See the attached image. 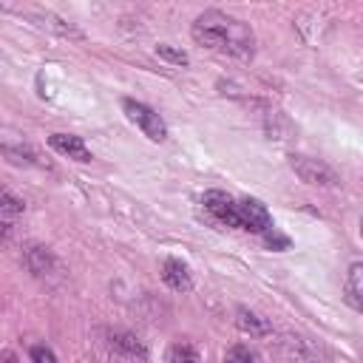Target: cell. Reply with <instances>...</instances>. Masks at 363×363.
Returning <instances> with one entry per match:
<instances>
[{"label":"cell","instance_id":"cell-1","mask_svg":"<svg viewBox=\"0 0 363 363\" xmlns=\"http://www.w3.org/2000/svg\"><path fill=\"white\" fill-rule=\"evenodd\" d=\"M191 35L202 48L227 54L236 60H250L256 51V37L250 32V26L245 20H236V17L216 12V9L199 15L193 20Z\"/></svg>","mask_w":363,"mask_h":363},{"label":"cell","instance_id":"cell-2","mask_svg":"<svg viewBox=\"0 0 363 363\" xmlns=\"http://www.w3.org/2000/svg\"><path fill=\"white\" fill-rule=\"evenodd\" d=\"M123 111L131 123L150 139V142H165L168 139V125L165 119L145 103H136V100H123Z\"/></svg>","mask_w":363,"mask_h":363},{"label":"cell","instance_id":"cell-3","mask_svg":"<svg viewBox=\"0 0 363 363\" xmlns=\"http://www.w3.org/2000/svg\"><path fill=\"white\" fill-rule=\"evenodd\" d=\"M295 176L307 185H315V188H338L341 185V176L338 170L326 165L324 159H312V157H292L290 159Z\"/></svg>","mask_w":363,"mask_h":363},{"label":"cell","instance_id":"cell-4","mask_svg":"<svg viewBox=\"0 0 363 363\" xmlns=\"http://www.w3.org/2000/svg\"><path fill=\"white\" fill-rule=\"evenodd\" d=\"M276 349L281 357H287L290 363H318V352L307 338H298V335H276Z\"/></svg>","mask_w":363,"mask_h":363},{"label":"cell","instance_id":"cell-5","mask_svg":"<svg viewBox=\"0 0 363 363\" xmlns=\"http://www.w3.org/2000/svg\"><path fill=\"white\" fill-rule=\"evenodd\" d=\"M236 210H238L241 230H250V233H267V230L272 227L269 210H267L258 199H245V202H238Z\"/></svg>","mask_w":363,"mask_h":363},{"label":"cell","instance_id":"cell-6","mask_svg":"<svg viewBox=\"0 0 363 363\" xmlns=\"http://www.w3.org/2000/svg\"><path fill=\"white\" fill-rule=\"evenodd\" d=\"M202 204H204L207 213L213 216V219H219L222 224H227V227H238V230H241L236 202H233L227 193H222V191H207V193L202 196Z\"/></svg>","mask_w":363,"mask_h":363},{"label":"cell","instance_id":"cell-7","mask_svg":"<svg viewBox=\"0 0 363 363\" xmlns=\"http://www.w3.org/2000/svg\"><path fill=\"white\" fill-rule=\"evenodd\" d=\"M48 145H51V150H57L60 157H69V159H77V162H91V150H88V145L82 142V136H74V134H51V136H48Z\"/></svg>","mask_w":363,"mask_h":363},{"label":"cell","instance_id":"cell-8","mask_svg":"<svg viewBox=\"0 0 363 363\" xmlns=\"http://www.w3.org/2000/svg\"><path fill=\"white\" fill-rule=\"evenodd\" d=\"M236 326H238V332H245V335H250V338H269L272 335V324L264 315H258V312H253L247 307L236 310Z\"/></svg>","mask_w":363,"mask_h":363},{"label":"cell","instance_id":"cell-9","mask_svg":"<svg viewBox=\"0 0 363 363\" xmlns=\"http://www.w3.org/2000/svg\"><path fill=\"white\" fill-rule=\"evenodd\" d=\"M162 281L170 290H176V292H188L193 287L188 264H182L179 258H165V264H162Z\"/></svg>","mask_w":363,"mask_h":363},{"label":"cell","instance_id":"cell-10","mask_svg":"<svg viewBox=\"0 0 363 363\" xmlns=\"http://www.w3.org/2000/svg\"><path fill=\"white\" fill-rule=\"evenodd\" d=\"M111 346H114L119 355H123V357L134 360V363H145V360H148L145 344H142L136 335H131V332H111Z\"/></svg>","mask_w":363,"mask_h":363},{"label":"cell","instance_id":"cell-11","mask_svg":"<svg viewBox=\"0 0 363 363\" xmlns=\"http://www.w3.org/2000/svg\"><path fill=\"white\" fill-rule=\"evenodd\" d=\"M23 261H26V267H28V272H35V276H48V272H54V267H57V258H54V253L48 250V247H43V245H32L26 253H23Z\"/></svg>","mask_w":363,"mask_h":363},{"label":"cell","instance_id":"cell-12","mask_svg":"<svg viewBox=\"0 0 363 363\" xmlns=\"http://www.w3.org/2000/svg\"><path fill=\"white\" fill-rule=\"evenodd\" d=\"M346 301L352 310H363V264H352L346 272Z\"/></svg>","mask_w":363,"mask_h":363},{"label":"cell","instance_id":"cell-13","mask_svg":"<svg viewBox=\"0 0 363 363\" xmlns=\"http://www.w3.org/2000/svg\"><path fill=\"white\" fill-rule=\"evenodd\" d=\"M23 213H26V202L15 191L0 188V219L15 224V219H20Z\"/></svg>","mask_w":363,"mask_h":363},{"label":"cell","instance_id":"cell-14","mask_svg":"<svg viewBox=\"0 0 363 363\" xmlns=\"http://www.w3.org/2000/svg\"><path fill=\"white\" fill-rule=\"evenodd\" d=\"M224 363H264L261 352L250 344H233L227 352H224Z\"/></svg>","mask_w":363,"mask_h":363},{"label":"cell","instance_id":"cell-15","mask_svg":"<svg viewBox=\"0 0 363 363\" xmlns=\"http://www.w3.org/2000/svg\"><path fill=\"white\" fill-rule=\"evenodd\" d=\"M168 363H202V355L193 344H173L168 349Z\"/></svg>","mask_w":363,"mask_h":363},{"label":"cell","instance_id":"cell-16","mask_svg":"<svg viewBox=\"0 0 363 363\" xmlns=\"http://www.w3.org/2000/svg\"><path fill=\"white\" fill-rule=\"evenodd\" d=\"M157 54H159V60H165V63H173V66H188V63H191L188 51L173 48V46H168V43H159V46H157Z\"/></svg>","mask_w":363,"mask_h":363},{"label":"cell","instance_id":"cell-17","mask_svg":"<svg viewBox=\"0 0 363 363\" xmlns=\"http://www.w3.org/2000/svg\"><path fill=\"white\" fill-rule=\"evenodd\" d=\"M264 241L272 247V250H290V238L287 236H281L276 227H269L267 233H264Z\"/></svg>","mask_w":363,"mask_h":363},{"label":"cell","instance_id":"cell-18","mask_svg":"<svg viewBox=\"0 0 363 363\" xmlns=\"http://www.w3.org/2000/svg\"><path fill=\"white\" fill-rule=\"evenodd\" d=\"M32 363H57L54 352L48 346H35L32 349Z\"/></svg>","mask_w":363,"mask_h":363}]
</instances>
